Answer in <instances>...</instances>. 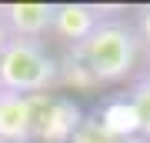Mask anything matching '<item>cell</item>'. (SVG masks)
I'll return each instance as SVG.
<instances>
[{"mask_svg": "<svg viewBox=\"0 0 150 143\" xmlns=\"http://www.w3.org/2000/svg\"><path fill=\"white\" fill-rule=\"evenodd\" d=\"M0 20L10 30V37L43 40L50 33V23H54V4H37V0L0 4Z\"/></svg>", "mask_w": 150, "mask_h": 143, "instance_id": "6", "label": "cell"}, {"mask_svg": "<svg viewBox=\"0 0 150 143\" xmlns=\"http://www.w3.org/2000/svg\"><path fill=\"white\" fill-rule=\"evenodd\" d=\"M10 43V30L4 27V20H0V53H4V47Z\"/></svg>", "mask_w": 150, "mask_h": 143, "instance_id": "12", "label": "cell"}, {"mask_svg": "<svg viewBox=\"0 0 150 143\" xmlns=\"http://www.w3.org/2000/svg\"><path fill=\"white\" fill-rule=\"evenodd\" d=\"M127 100H130V106H134V113H137L140 137L150 140V80L147 77H140L137 83L127 90Z\"/></svg>", "mask_w": 150, "mask_h": 143, "instance_id": "9", "label": "cell"}, {"mask_svg": "<svg viewBox=\"0 0 150 143\" xmlns=\"http://www.w3.org/2000/svg\"><path fill=\"white\" fill-rule=\"evenodd\" d=\"M60 87H74V90H90V87H97L90 70H87V63L77 57V50H70L60 60Z\"/></svg>", "mask_w": 150, "mask_h": 143, "instance_id": "8", "label": "cell"}, {"mask_svg": "<svg viewBox=\"0 0 150 143\" xmlns=\"http://www.w3.org/2000/svg\"><path fill=\"white\" fill-rule=\"evenodd\" d=\"M70 143H123V140H113L110 133L100 130V123H97V120H90V123H83V127L77 130V137L70 140Z\"/></svg>", "mask_w": 150, "mask_h": 143, "instance_id": "10", "label": "cell"}, {"mask_svg": "<svg viewBox=\"0 0 150 143\" xmlns=\"http://www.w3.org/2000/svg\"><path fill=\"white\" fill-rule=\"evenodd\" d=\"M97 123H100L103 133H110L113 140H130L134 133H140V123H137V113L130 106L127 97L120 100H110L97 110Z\"/></svg>", "mask_w": 150, "mask_h": 143, "instance_id": "7", "label": "cell"}, {"mask_svg": "<svg viewBox=\"0 0 150 143\" xmlns=\"http://www.w3.org/2000/svg\"><path fill=\"white\" fill-rule=\"evenodd\" d=\"M100 20H107V13L97 4H54L50 33L74 50V47H80V43H87V37L100 27Z\"/></svg>", "mask_w": 150, "mask_h": 143, "instance_id": "4", "label": "cell"}, {"mask_svg": "<svg viewBox=\"0 0 150 143\" xmlns=\"http://www.w3.org/2000/svg\"><path fill=\"white\" fill-rule=\"evenodd\" d=\"M60 87V60L47 50L43 40L10 37L0 53V90L40 97Z\"/></svg>", "mask_w": 150, "mask_h": 143, "instance_id": "2", "label": "cell"}, {"mask_svg": "<svg viewBox=\"0 0 150 143\" xmlns=\"http://www.w3.org/2000/svg\"><path fill=\"white\" fill-rule=\"evenodd\" d=\"M37 97L0 90V143H33Z\"/></svg>", "mask_w": 150, "mask_h": 143, "instance_id": "5", "label": "cell"}, {"mask_svg": "<svg viewBox=\"0 0 150 143\" xmlns=\"http://www.w3.org/2000/svg\"><path fill=\"white\" fill-rule=\"evenodd\" d=\"M80 106L67 97L40 93L37 97V127H33V140L40 143H70L77 137V130L83 127Z\"/></svg>", "mask_w": 150, "mask_h": 143, "instance_id": "3", "label": "cell"}, {"mask_svg": "<svg viewBox=\"0 0 150 143\" xmlns=\"http://www.w3.org/2000/svg\"><path fill=\"white\" fill-rule=\"evenodd\" d=\"M147 80H150V63H147Z\"/></svg>", "mask_w": 150, "mask_h": 143, "instance_id": "13", "label": "cell"}, {"mask_svg": "<svg viewBox=\"0 0 150 143\" xmlns=\"http://www.w3.org/2000/svg\"><path fill=\"white\" fill-rule=\"evenodd\" d=\"M137 33H140V43H144V50L150 53V4L137 7Z\"/></svg>", "mask_w": 150, "mask_h": 143, "instance_id": "11", "label": "cell"}, {"mask_svg": "<svg viewBox=\"0 0 150 143\" xmlns=\"http://www.w3.org/2000/svg\"><path fill=\"white\" fill-rule=\"evenodd\" d=\"M77 57L87 63L93 83H120L134 73L137 60H140V33L130 20H117V17H107L100 20V27L87 37V43L74 47Z\"/></svg>", "mask_w": 150, "mask_h": 143, "instance_id": "1", "label": "cell"}]
</instances>
